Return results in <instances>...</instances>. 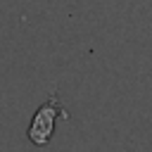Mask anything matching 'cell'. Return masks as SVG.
<instances>
[{"mask_svg":"<svg viewBox=\"0 0 152 152\" xmlns=\"http://www.w3.org/2000/svg\"><path fill=\"white\" fill-rule=\"evenodd\" d=\"M57 116L69 119V114H66V109L62 107L59 97H57V95H50V100L43 102V104L36 109V114H33V119H31V124H28V131H26L28 140H31L33 145H38V147H45V145L50 142L52 133H55V121H57Z\"/></svg>","mask_w":152,"mask_h":152,"instance_id":"6da1fadb","label":"cell"}]
</instances>
